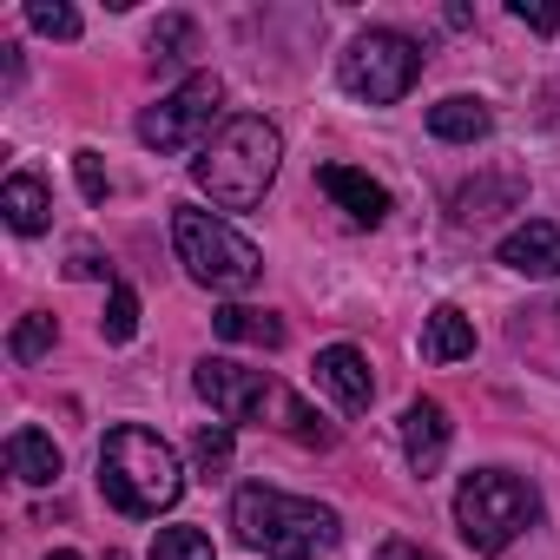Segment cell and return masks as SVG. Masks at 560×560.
<instances>
[{"instance_id":"ac0fdd59","label":"cell","mask_w":560,"mask_h":560,"mask_svg":"<svg viewBox=\"0 0 560 560\" xmlns=\"http://www.w3.org/2000/svg\"><path fill=\"white\" fill-rule=\"evenodd\" d=\"M54 337H60L54 317H47V311H27V317L14 324V337H8V357H14V363H40V357L54 350Z\"/></svg>"},{"instance_id":"5bb4252c","label":"cell","mask_w":560,"mask_h":560,"mask_svg":"<svg viewBox=\"0 0 560 560\" xmlns=\"http://www.w3.org/2000/svg\"><path fill=\"white\" fill-rule=\"evenodd\" d=\"M60 468H67V455H60V442L47 429H14L8 435V475L14 481L47 488V481H60Z\"/></svg>"},{"instance_id":"9c48e42d","label":"cell","mask_w":560,"mask_h":560,"mask_svg":"<svg viewBox=\"0 0 560 560\" xmlns=\"http://www.w3.org/2000/svg\"><path fill=\"white\" fill-rule=\"evenodd\" d=\"M317 389H330L343 416H363V409L376 402L370 357H363L357 343H330V350H317Z\"/></svg>"},{"instance_id":"e0dca14e","label":"cell","mask_w":560,"mask_h":560,"mask_svg":"<svg viewBox=\"0 0 560 560\" xmlns=\"http://www.w3.org/2000/svg\"><path fill=\"white\" fill-rule=\"evenodd\" d=\"M211 330H218L224 343H257V350H277V343H284V324H277L270 311H250V304L211 311Z\"/></svg>"},{"instance_id":"d4e9b609","label":"cell","mask_w":560,"mask_h":560,"mask_svg":"<svg viewBox=\"0 0 560 560\" xmlns=\"http://www.w3.org/2000/svg\"><path fill=\"white\" fill-rule=\"evenodd\" d=\"M73 172H80V191L100 205V198H106V185H113V178H106V165H100V152H73Z\"/></svg>"},{"instance_id":"7402d4cb","label":"cell","mask_w":560,"mask_h":560,"mask_svg":"<svg viewBox=\"0 0 560 560\" xmlns=\"http://www.w3.org/2000/svg\"><path fill=\"white\" fill-rule=\"evenodd\" d=\"M27 21H34L47 40H80V14L67 8V0H34V8H27Z\"/></svg>"},{"instance_id":"8fae6325","label":"cell","mask_w":560,"mask_h":560,"mask_svg":"<svg viewBox=\"0 0 560 560\" xmlns=\"http://www.w3.org/2000/svg\"><path fill=\"white\" fill-rule=\"evenodd\" d=\"M448 442H455L448 409H442L435 396H416V402L402 409V455H409V468H416V475H435L442 455H448Z\"/></svg>"},{"instance_id":"4fadbf2b","label":"cell","mask_w":560,"mask_h":560,"mask_svg":"<svg viewBox=\"0 0 560 560\" xmlns=\"http://www.w3.org/2000/svg\"><path fill=\"white\" fill-rule=\"evenodd\" d=\"M429 132H435L442 145H475V139L494 132V113H488V100H475V93H448V100L429 106Z\"/></svg>"},{"instance_id":"603a6c76","label":"cell","mask_w":560,"mask_h":560,"mask_svg":"<svg viewBox=\"0 0 560 560\" xmlns=\"http://www.w3.org/2000/svg\"><path fill=\"white\" fill-rule=\"evenodd\" d=\"M191 455H198L205 475H218V468L231 462V422H205V429L191 435Z\"/></svg>"},{"instance_id":"2e32d148","label":"cell","mask_w":560,"mask_h":560,"mask_svg":"<svg viewBox=\"0 0 560 560\" xmlns=\"http://www.w3.org/2000/svg\"><path fill=\"white\" fill-rule=\"evenodd\" d=\"M462 357H475V324L455 304H435L422 317V363H462Z\"/></svg>"},{"instance_id":"6da1fadb","label":"cell","mask_w":560,"mask_h":560,"mask_svg":"<svg viewBox=\"0 0 560 560\" xmlns=\"http://www.w3.org/2000/svg\"><path fill=\"white\" fill-rule=\"evenodd\" d=\"M277 165H284V132H277L270 119H257V113H244V119H224L198 145L191 178H198V191L218 211H250L277 185Z\"/></svg>"},{"instance_id":"7c38bea8","label":"cell","mask_w":560,"mask_h":560,"mask_svg":"<svg viewBox=\"0 0 560 560\" xmlns=\"http://www.w3.org/2000/svg\"><path fill=\"white\" fill-rule=\"evenodd\" d=\"M494 257H501L508 270H521V277H560V224L527 218V224H514V231L501 237Z\"/></svg>"},{"instance_id":"cb8c5ba5","label":"cell","mask_w":560,"mask_h":560,"mask_svg":"<svg viewBox=\"0 0 560 560\" xmlns=\"http://www.w3.org/2000/svg\"><path fill=\"white\" fill-rule=\"evenodd\" d=\"M508 14L521 27H534V34H553L560 27V8H547V0H508Z\"/></svg>"},{"instance_id":"7a4b0ae2","label":"cell","mask_w":560,"mask_h":560,"mask_svg":"<svg viewBox=\"0 0 560 560\" xmlns=\"http://www.w3.org/2000/svg\"><path fill=\"white\" fill-rule=\"evenodd\" d=\"M231 527H237V540H244L250 553H264V560H317V553H330V547L343 540L337 508L304 501V494H284V488H264V481L237 488Z\"/></svg>"},{"instance_id":"5b68a950","label":"cell","mask_w":560,"mask_h":560,"mask_svg":"<svg viewBox=\"0 0 560 560\" xmlns=\"http://www.w3.org/2000/svg\"><path fill=\"white\" fill-rule=\"evenodd\" d=\"M534 521H540V494L514 468H475V475H462V488H455V527H462V540L475 553L514 547Z\"/></svg>"},{"instance_id":"4316f807","label":"cell","mask_w":560,"mask_h":560,"mask_svg":"<svg viewBox=\"0 0 560 560\" xmlns=\"http://www.w3.org/2000/svg\"><path fill=\"white\" fill-rule=\"evenodd\" d=\"M376 560H429V553H422V547H409V540H383V547H376Z\"/></svg>"},{"instance_id":"83f0119b","label":"cell","mask_w":560,"mask_h":560,"mask_svg":"<svg viewBox=\"0 0 560 560\" xmlns=\"http://www.w3.org/2000/svg\"><path fill=\"white\" fill-rule=\"evenodd\" d=\"M47 560H80V553H73V547H54V553H47Z\"/></svg>"},{"instance_id":"30bf717a","label":"cell","mask_w":560,"mask_h":560,"mask_svg":"<svg viewBox=\"0 0 560 560\" xmlns=\"http://www.w3.org/2000/svg\"><path fill=\"white\" fill-rule=\"evenodd\" d=\"M317 191L350 218V224H383L389 218V191L370 178V172H357V165H317Z\"/></svg>"},{"instance_id":"ffe728a7","label":"cell","mask_w":560,"mask_h":560,"mask_svg":"<svg viewBox=\"0 0 560 560\" xmlns=\"http://www.w3.org/2000/svg\"><path fill=\"white\" fill-rule=\"evenodd\" d=\"M100 337H106V343H132V337H139V298H132L126 284H113L106 317H100Z\"/></svg>"},{"instance_id":"ba28073f","label":"cell","mask_w":560,"mask_h":560,"mask_svg":"<svg viewBox=\"0 0 560 560\" xmlns=\"http://www.w3.org/2000/svg\"><path fill=\"white\" fill-rule=\"evenodd\" d=\"M218 106H224V80L218 73H191L185 86H172L159 106L139 113V145H152V152H191V145L211 139Z\"/></svg>"},{"instance_id":"8992f818","label":"cell","mask_w":560,"mask_h":560,"mask_svg":"<svg viewBox=\"0 0 560 560\" xmlns=\"http://www.w3.org/2000/svg\"><path fill=\"white\" fill-rule=\"evenodd\" d=\"M172 244H178L185 277L205 284V291H218V298H237V291H250L257 277H264V250L250 237H237L224 218L198 211V205L172 211Z\"/></svg>"},{"instance_id":"484cf974","label":"cell","mask_w":560,"mask_h":560,"mask_svg":"<svg viewBox=\"0 0 560 560\" xmlns=\"http://www.w3.org/2000/svg\"><path fill=\"white\" fill-rule=\"evenodd\" d=\"M73 277H106V257L93 250V244H73V264H67Z\"/></svg>"},{"instance_id":"9a60e30c","label":"cell","mask_w":560,"mask_h":560,"mask_svg":"<svg viewBox=\"0 0 560 560\" xmlns=\"http://www.w3.org/2000/svg\"><path fill=\"white\" fill-rule=\"evenodd\" d=\"M0 218H8V231H21V237H40V231H47V218H54L47 185H40L34 172H14L8 185H0Z\"/></svg>"},{"instance_id":"3957f363","label":"cell","mask_w":560,"mask_h":560,"mask_svg":"<svg viewBox=\"0 0 560 560\" xmlns=\"http://www.w3.org/2000/svg\"><path fill=\"white\" fill-rule=\"evenodd\" d=\"M100 494L132 514V521H152L165 514L178 494H185V468H178V448L139 422H119L106 442H100Z\"/></svg>"},{"instance_id":"52a82bcc","label":"cell","mask_w":560,"mask_h":560,"mask_svg":"<svg viewBox=\"0 0 560 560\" xmlns=\"http://www.w3.org/2000/svg\"><path fill=\"white\" fill-rule=\"evenodd\" d=\"M337 80H343V93L363 100V106H396V100L422 80V47H416L409 34H396V27H370V34H357L350 54L337 60Z\"/></svg>"},{"instance_id":"277c9868","label":"cell","mask_w":560,"mask_h":560,"mask_svg":"<svg viewBox=\"0 0 560 560\" xmlns=\"http://www.w3.org/2000/svg\"><path fill=\"white\" fill-rule=\"evenodd\" d=\"M191 383H198V396L211 402V416L218 422H270V429H284V435H298V442H330V429L277 383V376H264V370H244V363H231V357H205L198 370H191Z\"/></svg>"},{"instance_id":"d6986e66","label":"cell","mask_w":560,"mask_h":560,"mask_svg":"<svg viewBox=\"0 0 560 560\" xmlns=\"http://www.w3.org/2000/svg\"><path fill=\"white\" fill-rule=\"evenodd\" d=\"M152 560H218V547H211L205 527H159Z\"/></svg>"},{"instance_id":"44dd1931","label":"cell","mask_w":560,"mask_h":560,"mask_svg":"<svg viewBox=\"0 0 560 560\" xmlns=\"http://www.w3.org/2000/svg\"><path fill=\"white\" fill-rule=\"evenodd\" d=\"M191 40H198V27H191L185 14H165V21L152 27V60H165V67H178V60L191 54Z\"/></svg>"}]
</instances>
